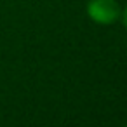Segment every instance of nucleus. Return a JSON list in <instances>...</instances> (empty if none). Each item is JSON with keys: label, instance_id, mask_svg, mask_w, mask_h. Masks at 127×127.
<instances>
[{"label": "nucleus", "instance_id": "nucleus-1", "mask_svg": "<svg viewBox=\"0 0 127 127\" xmlns=\"http://www.w3.org/2000/svg\"><path fill=\"white\" fill-rule=\"evenodd\" d=\"M89 16L96 23H113L118 18V5L115 0H91L87 5Z\"/></svg>", "mask_w": 127, "mask_h": 127}, {"label": "nucleus", "instance_id": "nucleus-2", "mask_svg": "<svg viewBox=\"0 0 127 127\" xmlns=\"http://www.w3.org/2000/svg\"><path fill=\"white\" fill-rule=\"evenodd\" d=\"M124 25L127 26V7H125V11H124Z\"/></svg>", "mask_w": 127, "mask_h": 127}]
</instances>
